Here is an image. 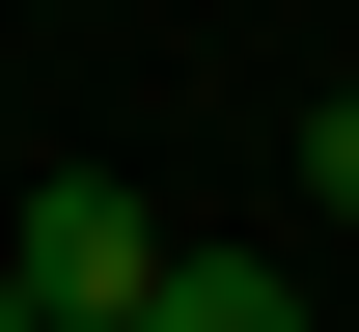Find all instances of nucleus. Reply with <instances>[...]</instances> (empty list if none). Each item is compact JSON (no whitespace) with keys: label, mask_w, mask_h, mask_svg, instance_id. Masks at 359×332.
Wrapping results in <instances>:
<instances>
[{"label":"nucleus","mask_w":359,"mask_h":332,"mask_svg":"<svg viewBox=\"0 0 359 332\" xmlns=\"http://www.w3.org/2000/svg\"><path fill=\"white\" fill-rule=\"evenodd\" d=\"M304 194H332V222H359V84H332V111H304Z\"/></svg>","instance_id":"3"},{"label":"nucleus","mask_w":359,"mask_h":332,"mask_svg":"<svg viewBox=\"0 0 359 332\" xmlns=\"http://www.w3.org/2000/svg\"><path fill=\"white\" fill-rule=\"evenodd\" d=\"M0 277H28L55 332H138V277H166V222H138V194H111V166H55V194H28V222H0Z\"/></svg>","instance_id":"1"},{"label":"nucleus","mask_w":359,"mask_h":332,"mask_svg":"<svg viewBox=\"0 0 359 332\" xmlns=\"http://www.w3.org/2000/svg\"><path fill=\"white\" fill-rule=\"evenodd\" d=\"M0 332H55V305H28V277H0Z\"/></svg>","instance_id":"4"},{"label":"nucleus","mask_w":359,"mask_h":332,"mask_svg":"<svg viewBox=\"0 0 359 332\" xmlns=\"http://www.w3.org/2000/svg\"><path fill=\"white\" fill-rule=\"evenodd\" d=\"M138 332H304V277H276V249H166V277H138Z\"/></svg>","instance_id":"2"}]
</instances>
